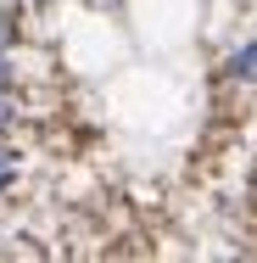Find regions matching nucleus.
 I'll return each mask as SVG.
<instances>
[{"instance_id":"f03ea898","label":"nucleus","mask_w":257,"mask_h":263,"mask_svg":"<svg viewBox=\"0 0 257 263\" xmlns=\"http://www.w3.org/2000/svg\"><path fill=\"white\" fill-rule=\"evenodd\" d=\"M11 185H17V152H11V146H0V196H6Z\"/></svg>"},{"instance_id":"39448f33","label":"nucleus","mask_w":257,"mask_h":263,"mask_svg":"<svg viewBox=\"0 0 257 263\" xmlns=\"http://www.w3.org/2000/svg\"><path fill=\"white\" fill-rule=\"evenodd\" d=\"M6 45H11V17L0 11V51H6Z\"/></svg>"},{"instance_id":"f257e3e1","label":"nucleus","mask_w":257,"mask_h":263,"mask_svg":"<svg viewBox=\"0 0 257 263\" xmlns=\"http://www.w3.org/2000/svg\"><path fill=\"white\" fill-rule=\"evenodd\" d=\"M224 79H235V84H257V40H246L241 51H229Z\"/></svg>"},{"instance_id":"20e7f679","label":"nucleus","mask_w":257,"mask_h":263,"mask_svg":"<svg viewBox=\"0 0 257 263\" xmlns=\"http://www.w3.org/2000/svg\"><path fill=\"white\" fill-rule=\"evenodd\" d=\"M11 79H17V73H11V56L0 51V90H11Z\"/></svg>"},{"instance_id":"7ed1b4c3","label":"nucleus","mask_w":257,"mask_h":263,"mask_svg":"<svg viewBox=\"0 0 257 263\" xmlns=\"http://www.w3.org/2000/svg\"><path fill=\"white\" fill-rule=\"evenodd\" d=\"M17 123V101H11V90H0V135Z\"/></svg>"}]
</instances>
